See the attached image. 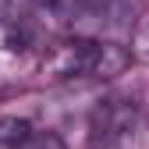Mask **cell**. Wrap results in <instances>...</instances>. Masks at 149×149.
Returning a JSON list of instances; mask_svg holds the SVG:
<instances>
[{"label":"cell","instance_id":"6da1fadb","mask_svg":"<svg viewBox=\"0 0 149 149\" xmlns=\"http://www.w3.org/2000/svg\"><path fill=\"white\" fill-rule=\"evenodd\" d=\"M92 149H132L139 139V107L128 96H110L92 110Z\"/></svg>","mask_w":149,"mask_h":149},{"label":"cell","instance_id":"7a4b0ae2","mask_svg":"<svg viewBox=\"0 0 149 149\" xmlns=\"http://www.w3.org/2000/svg\"><path fill=\"white\" fill-rule=\"evenodd\" d=\"M92 53H96V39H92V36H68V39L53 43L50 53L43 57V74L53 78V82L89 78Z\"/></svg>","mask_w":149,"mask_h":149},{"label":"cell","instance_id":"3957f363","mask_svg":"<svg viewBox=\"0 0 149 149\" xmlns=\"http://www.w3.org/2000/svg\"><path fill=\"white\" fill-rule=\"evenodd\" d=\"M128 64H132V50H128L124 43L117 39H96V53H92V71L89 78H117V74L128 71Z\"/></svg>","mask_w":149,"mask_h":149},{"label":"cell","instance_id":"277c9868","mask_svg":"<svg viewBox=\"0 0 149 149\" xmlns=\"http://www.w3.org/2000/svg\"><path fill=\"white\" fill-rule=\"evenodd\" d=\"M36 14L50 18L53 25H74L82 18V11L89 7V0H32Z\"/></svg>","mask_w":149,"mask_h":149},{"label":"cell","instance_id":"5b68a950","mask_svg":"<svg viewBox=\"0 0 149 149\" xmlns=\"http://www.w3.org/2000/svg\"><path fill=\"white\" fill-rule=\"evenodd\" d=\"M32 135V124L25 117H4L0 121V149H22Z\"/></svg>","mask_w":149,"mask_h":149},{"label":"cell","instance_id":"8992f818","mask_svg":"<svg viewBox=\"0 0 149 149\" xmlns=\"http://www.w3.org/2000/svg\"><path fill=\"white\" fill-rule=\"evenodd\" d=\"M22 149H64V142H61V135H53V132H32Z\"/></svg>","mask_w":149,"mask_h":149}]
</instances>
